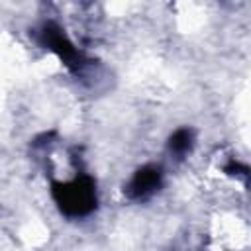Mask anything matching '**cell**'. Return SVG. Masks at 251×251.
<instances>
[{"mask_svg":"<svg viewBox=\"0 0 251 251\" xmlns=\"http://www.w3.org/2000/svg\"><path fill=\"white\" fill-rule=\"evenodd\" d=\"M161 178H163V171L157 165H145L141 167L129 180L127 184V194L131 198H147L151 196L159 186H161Z\"/></svg>","mask_w":251,"mask_h":251,"instance_id":"2","label":"cell"},{"mask_svg":"<svg viewBox=\"0 0 251 251\" xmlns=\"http://www.w3.org/2000/svg\"><path fill=\"white\" fill-rule=\"evenodd\" d=\"M53 196L67 216H86L96 206V188L88 176H78L73 182L55 184Z\"/></svg>","mask_w":251,"mask_h":251,"instance_id":"1","label":"cell"},{"mask_svg":"<svg viewBox=\"0 0 251 251\" xmlns=\"http://www.w3.org/2000/svg\"><path fill=\"white\" fill-rule=\"evenodd\" d=\"M190 147H192V131L190 129H178V131L173 133V137L169 141L171 153L182 157V155H186L190 151Z\"/></svg>","mask_w":251,"mask_h":251,"instance_id":"3","label":"cell"}]
</instances>
